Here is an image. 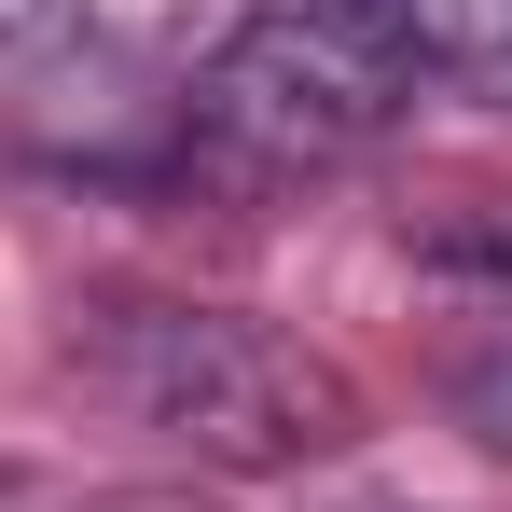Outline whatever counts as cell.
Returning <instances> with one entry per match:
<instances>
[{"label":"cell","mask_w":512,"mask_h":512,"mask_svg":"<svg viewBox=\"0 0 512 512\" xmlns=\"http://www.w3.org/2000/svg\"><path fill=\"white\" fill-rule=\"evenodd\" d=\"M70 360L153 443L208 457V471H305V457H333L346 429H360V388H346L333 360L291 346L277 319H236V305L139 291V305H97L84 333H70Z\"/></svg>","instance_id":"cell-1"},{"label":"cell","mask_w":512,"mask_h":512,"mask_svg":"<svg viewBox=\"0 0 512 512\" xmlns=\"http://www.w3.org/2000/svg\"><path fill=\"white\" fill-rule=\"evenodd\" d=\"M402 97H416V70H402L388 0H263L194 70V167L236 194L333 180L346 153H374L402 125Z\"/></svg>","instance_id":"cell-2"},{"label":"cell","mask_w":512,"mask_h":512,"mask_svg":"<svg viewBox=\"0 0 512 512\" xmlns=\"http://www.w3.org/2000/svg\"><path fill=\"white\" fill-rule=\"evenodd\" d=\"M443 291H457V333H443V402H457V429H471L485 457H512V222L457 236V250H443Z\"/></svg>","instance_id":"cell-3"},{"label":"cell","mask_w":512,"mask_h":512,"mask_svg":"<svg viewBox=\"0 0 512 512\" xmlns=\"http://www.w3.org/2000/svg\"><path fill=\"white\" fill-rule=\"evenodd\" d=\"M388 28H402V70L416 84L512 111V0H388Z\"/></svg>","instance_id":"cell-4"}]
</instances>
